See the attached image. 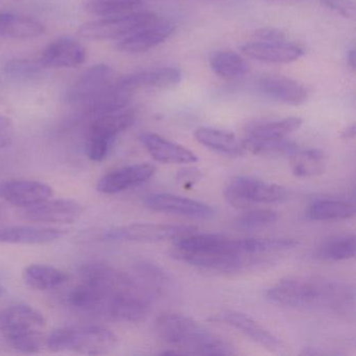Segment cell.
I'll use <instances>...</instances> for the list:
<instances>
[{
	"mask_svg": "<svg viewBox=\"0 0 356 356\" xmlns=\"http://www.w3.org/2000/svg\"><path fill=\"white\" fill-rule=\"evenodd\" d=\"M354 206L339 200H316L306 210V218L314 222L343 220L353 218Z\"/></svg>",
	"mask_w": 356,
	"mask_h": 356,
	"instance_id": "26",
	"label": "cell"
},
{
	"mask_svg": "<svg viewBox=\"0 0 356 356\" xmlns=\"http://www.w3.org/2000/svg\"><path fill=\"white\" fill-rule=\"evenodd\" d=\"M45 318L26 304H16L0 312V335L22 353H37L42 348Z\"/></svg>",
	"mask_w": 356,
	"mask_h": 356,
	"instance_id": "3",
	"label": "cell"
},
{
	"mask_svg": "<svg viewBox=\"0 0 356 356\" xmlns=\"http://www.w3.org/2000/svg\"><path fill=\"white\" fill-rule=\"evenodd\" d=\"M145 205L153 211L177 214L187 218H210L216 213L213 208L207 204L170 193L149 195L145 199Z\"/></svg>",
	"mask_w": 356,
	"mask_h": 356,
	"instance_id": "13",
	"label": "cell"
},
{
	"mask_svg": "<svg viewBox=\"0 0 356 356\" xmlns=\"http://www.w3.org/2000/svg\"><path fill=\"white\" fill-rule=\"evenodd\" d=\"M149 155L166 164H193L197 161V156L191 149L174 141L168 140L155 133L145 132L139 136Z\"/></svg>",
	"mask_w": 356,
	"mask_h": 356,
	"instance_id": "19",
	"label": "cell"
},
{
	"mask_svg": "<svg viewBox=\"0 0 356 356\" xmlns=\"http://www.w3.org/2000/svg\"><path fill=\"white\" fill-rule=\"evenodd\" d=\"M287 195L286 188L280 185L245 176L232 179L225 189L227 201L237 208H247L254 204L281 203Z\"/></svg>",
	"mask_w": 356,
	"mask_h": 356,
	"instance_id": "5",
	"label": "cell"
},
{
	"mask_svg": "<svg viewBox=\"0 0 356 356\" xmlns=\"http://www.w3.org/2000/svg\"><path fill=\"white\" fill-rule=\"evenodd\" d=\"M195 138L204 147L224 155L241 156L245 152L243 141L229 131L203 127L195 130Z\"/></svg>",
	"mask_w": 356,
	"mask_h": 356,
	"instance_id": "23",
	"label": "cell"
},
{
	"mask_svg": "<svg viewBox=\"0 0 356 356\" xmlns=\"http://www.w3.org/2000/svg\"><path fill=\"white\" fill-rule=\"evenodd\" d=\"M341 137L343 139H353L355 137V124L347 127L345 130L341 132Z\"/></svg>",
	"mask_w": 356,
	"mask_h": 356,
	"instance_id": "40",
	"label": "cell"
},
{
	"mask_svg": "<svg viewBox=\"0 0 356 356\" xmlns=\"http://www.w3.org/2000/svg\"><path fill=\"white\" fill-rule=\"evenodd\" d=\"M193 232H197L195 227L184 225L132 224L103 231L95 238L103 241L157 243L177 239Z\"/></svg>",
	"mask_w": 356,
	"mask_h": 356,
	"instance_id": "6",
	"label": "cell"
},
{
	"mask_svg": "<svg viewBox=\"0 0 356 356\" xmlns=\"http://www.w3.org/2000/svg\"><path fill=\"white\" fill-rule=\"evenodd\" d=\"M175 29L172 22L156 16L128 36L116 41V49L124 53H145L165 42L174 34Z\"/></svg>",
	"mask_w": 356,
	"mask_h": 356,
	"instance_id": "9",
	"label": "cell"
},
{
	"mask_svg": "<svg viewBox=\"0 0 356 356\" xmlns=\"http://www.w3.org/2000/svg\"><path fill=\"white\" fill-rule=\"evenodd\" d=\"M316 256L327 261H341L355 256V236L341 235L323 241L316 250Z\"/></svg>",
	"mask_w": 356,
	"mask_h": 356,
	"instance_id": "30",
	"label": "cell"
},
{
	"mask_svg": "<svg viewBox=\"0 0 356 356\" xmlns=\"http://www.w3.org/2000/svg\"><path fill=\"white\" fill-rule=\"evenodd\" d=\"M220 320L270 351L278 352L282 350L283 345L280 339L248 314L235 310H224L220 312Z\"/></svg>",
	"mask_w": 356,
	"mask_h": 356,
	"instance_id": "20",
	"label": "cell"
},
{
	"mask_svg": "<svg viewBox=\"0 0 356 356\" xmlns=\"http://www.w3.org/2000/svg\"><path fill=\"white\" fill-rule=\"evenodd\" d=\"M84 213L82 204L74 200H47L32 207L24 208L22 216L29 222L42 224H72Z\"/></svg>",
	"mask_w": 356,
	"mask_h": 356,
	"instance_id": "10",
	"label": "cell"
},
{
	"mask_svg": "<svg viewBox=\"0 0 356 356\" xmlns=\"http://www.w3.org/2000/svg\"><path fill=\"white\" fill-rule=\"evenodd\" d=\"M266 1H274V0H266Z\"/></svg>",
	"mask_w": 356,
	"mask_h": 356,
	"instance_id": "43",
	"label": "cell"
},
{
	"mask_svg": "<svg viewBox=\"0 0 356 356\" xmlns=\"http://www.w3.org/2000/svg\"><path fill=\"white\" fill-rule=\"evenodd\" d=\"M156 16L149 12L139 11L128 15L99 18L81 26L79 34L88 40L118 41L151 22Z\"/></svg>",
	"mask_w": 356,
	"mask_h": 356,
	"instance_id": "8",
	"label": "cell"
},
{
	"mask_svg": "<svg viewBox=\"0 0 356 356\" xmlns=\"http://www.w3.org/2000/svg\"><path fill=\"white\" fill-rule=\"evenodd\" d=\"M118 82L115 72L106 64H97L81 74L66 93V101L84 109L103 97Z\"/></svg>",
	"mask_w": 356,
	"mask_h": 356,
	"instance_id": "7",
	"label": "cell"
},
{
	"mask_svg": "<svg viewBox=\"0 0 356 356\" xmlns=\"http://www.w3.org/2000/svg\"><path fill=\"white\" fill-rule=\"evenodd\" d=\"M118 343V337L111 330L99 325L56 329L45 341L51 351H72L84 355L109 353Z\"/></svg>",
	"mask_w": 356,
	"mask_h": 356,
	"instance_id": "4",
	"label": "cell"
},
{
	"mask_svg": "<svg viewBox=\"0 0 356 356\" xmlns=\"http://www.w3.org/2000/svg\"><path fill=\"white\" fill-rule=\"evenodd\" d=\"M201 170L195 168H183L177 175V179H178L179 182L182 183L183 185H186V186L195 184V183L201 180Z\"/></svg>",
	"mask_w": 356,
	"mask_h": 356,
	"instance_id": "38",
	"label": "cell"
},
{
	"mask_svg": "<svg viewBox=\"0 0 356 356\" xmlns=\"http://www.w3.org/2000/svg\"><path fill=\"white\" fill-rule=\"evenodd\" d=\"M65 230L49 227L12 226L0 228V243L42 245L62 238Z\"/></svg>",
	"mask_w": 356,
	"mask_h": 356,
	"instance_id": "22",
	"label": "cell"
},
{
	"mask_svg": "<svg viewBox=\"0 0 356 356\" xmlns=\"http://www.w3.org/2000/svg\"><path fill=\"white\" fill-rule=\"evenodd\" d=\"M293 174L309 177L322 174L325 168V154L320 149H298L291 156Z\"/></svg>",
	"mask_w": 356,
	"mask_h": 356,
	"instance_id": "31",
	"label": "cell"
},
{
	"mask_svg": "<svg viewBox=\"0 0 356 356\" xmlns=\"http://www.w3.org/2000/svg\"><path fill=\"white\" fill-rule=\"evenodd\" d=\"M53 195V188L39 181L16 179L0 183V199L22 209L42 203Z\"/></svg>",
	"mask_w": 356,
	"mask_h": 356,
	"instance_id": "12",
	"label": "cell"
},
{
	"mask_svg": "<svg viewBox=\"0 0 356 356\" xmlns=\"http://www.w3.org/2000/svg\"><path fill=\"white\" fill-rule=\"evenodd\" d=\"M320 3L343 17L353 18L355 16V5L352 0H320Z\"/></svg>",
	"mask_w": 356,
	"mask_h": 356,
	"instance_id": "35",
	"label": "cell"
},
{
	"mask_svg": "<svg viewBox=\"0 0 356 356\" xmlns=\"http://www.w3.org/2000/svg\"><path fill=\"white\" fill-rule=\"evenodd\" d=\"M241 51L252 59L273 64L291 63L299 60L305 53L300 45L287 41H253L241 45Z\"/></svg>",
	"mask_w": 356,
	"mask_h": 356,
	"instance_id": "17",
	"label": "cell"
},
{
	"mask_svg": "<svg viewBox=\"0 0 356 356\" xmlns=\"http://www.w3.org/2000/svg\"><path fill=\"white\" fill-rule=\"evenodd\" d=\"M278 220L277 212L270 209H255L243 214L237 220V227L243 230H253L274 224Z\"/></svg>",
	"mask_w": 356,
	"mask_h": 356,
	"instance_id": "33",
	"label": "cell"
},
{
	"mask_svg": "<svg viewBox=\"0 0 356 356\" xmlns=\"http://www.w3.org/2000/svg\"><path fill=\"white\" fill-rule=\"evenodd\" d=\"M212 70L220 78L234 80L245 76L249 72L247 62L234 51H218L210 60Z\"/></svg>",
	"mask_w": 356,
	"mask_h": 356,
	"instance_id": "29",
	"label": "cell"
},
{
	"mask_svg": "<svg viewBox=\"0 0 356 356\" xmlns=\"http://www.w3.org/2000/svg\"><path fill=\"white\" fill-rule=\"evenodd\" d=\"M182 80V72L175 67H157L133 72L118 79L120 88L133 93L138 89L170 88L176 86Z\"/></svg>",
	"mask_w": 356,
	"mask_h": 356,
	"instance_id": "16",
	"label": "cell"
},
{
	"mask_svg": "<svg viewBox=\"0 0 356 356\" xmlns=\"http://www.w3.org/2000/svg\"><path fill=\"white\" fill-rule=\"evenodd\" d=\"M86 60V49L74 39L63 37L49 43L41 54L43 67L72 68L82 65Z\"/></svg>",
	"mask_w": 356,
	"mask_h": 356,
	"instance_id": "18",
	"label": "cell"
},
{
	"mask_svg": "<svg viewBox=\"0 0 356 356\" xmlns=\"http://www.w3.org/2000/svg\"><path fill=\"white\" fill-rule=\"evenodd\" d=\"M135 120L136 113L129 107L97 116L90 120L87 139L99 141L111 147L118 135L130 128Z\"/></svg>",
	"mask_w": 356,
	"mask_h": 356,
	"instance_id": "15",
	"label": "cell"
},
{
	"mask_svg": "<svg viewBox=\"0 0 356 356\" xmlns=\"http://www.w3.org/2000/svg\"><path fill=\"white\" fill-rule=\"evenodd\" d=\"M348 66L351 68L352 72H355L356 60H355V49H351L348 51L347 55Z\"/></svg>",
	"mask_w": 356,
	"mask_h": 356,
	"instance_id": "39",
	"label": "cell"
},
{
	"mask_svg": "<svg viewBox=\"0 0 356 356\" xmlns=\"http://www.w3.org/2000/svg\"><path fill=\"white\" fill-rule=\"evenodd\" d=\"M22 277L28 286L38 291L57 289L70 278L63 270L47 264H31L24 268Z\"/></svg>",
	"mask_w": 356,
	"mask_h": 356,
	"instance_id": "25",
	"label": "cell"
},
{
	"mask_svg": "<svg viewBox=\"0 0 356 356\" xmlns=\"http://www.w3.org/2000/svg\"><path fill=\"white\" fill-rule=\"evenodd\" d=\"M156 332L172 345L176 354L230 355L234 348L229 341L199 324L191 316L181 314H163L156 321Z\"/></svg>",
	"mask_w": 356,
	"mask_h": 356,
	"instance_id": "2",
	"label": "cell"
},
{
	"mask_svg": "<svg viewBox=\"0 0 356 356\" xmlns=\"http://www.w3.org/2000/svg\"><path fill=\"white\" fill-rule=\"evenodd\" d=\"M3 293H5V287L0 284V296H3Z\"/></svg>",
	"mask_w": 356,
	"mask_h": 356,
	"instance_id": "42",
	"label": "cell"
},
{
	"mask_svg": "<svg viewBox=\"0 0 356 356\" xmlns=\"http://www.w3.org/2000/svg\"><path fill=\"white\" fill-rule=\"evenodd\" d=\"M45 32L44 26L26 16L0 12V37L16 40L37 38Z\"/></svg>",
	"mask_w": 356,
	"mask_h": 356,
	"instance_id": "24",
	"label": "cell"
},
{
	"mask_svg": "<svg viewBox=\"0 0 356 356\" xmlns=\"http://www.w3.org/2000/svg\"><path fill=\"white\" fill-rule=\"evenodd\" d=\"M255 38L258 41L266 42H277V41H286V36L282 31L275 28H262L255 32Z\"/></svg>",
	"mask_w": 356,
	"mask_h": 356,
	"instance_id": "37",
	"label": "cell"
},
{
	"mask_svg": "<svg viewBox=\"0 0 356 356\" xmlns=\"http://www.w3.org/2000/svg\"><path fill=\"white\" fill-rule=\"evenodd\" d=\"M174 255L181 261L186 262L195 268L220 273L239 272L257 262L252 256L247 255L185 253H174Z\"/></svg>",
	"mask_w": 356,
	"mask_h": 356,
	"instance_id": "21",
	"label": "cell"
},
{
	"mask_svg": "<svg viewBox=\"0 0 356 356\" xmlns=\"http://www.w3.org/2000/svg\"><path fill=\"white\" fill-rule=\"evenodd\" d=\"M14 129L11 120L0 115V149L9 147L13 140Z\"/></svg>",
	"mask_w": 356,
	"mask_h": 356,
	"instance_id": "36",
	"label": "cell"
},
{
	"mask_svg": "<svg viewBox=\"0 0 356 356\" xmlns=\"http://www.w3.org/2000/svg\"><path fill=\"white\" fill-rule=\"evenodd\" d=\"M42 67L39 61L35 63L29 59H12L8 62L5 70L6 74L12 78L26 79L38 74Z\"/></svg>",
	"mask_w": 356,
	"mask_h": 356,
	"instance_id": "34",
	"label": "cell"
},
{
	"mask_svg": "<svg viewBox=\"0 0 356 356\" xmlns=\"http://www.w3.org/2000/svg\"><path fill=\"white\" fill-rule=\"evenodd\" d=\"M156 168L151 163H136L116 168L99 179L97 191L105 195H115L140 186L155 175Z\"/></svg>",
	"mask_w": 356,
	"mask_h": 356,
	"instance_id": "11",
	"label": "cell"
},
{
	"mask_svg": "<svg viewBox=\"0 0 356 356\" xmlns=\"http://www.w3.org/2000/svg\"><path fill=\"white\" fill-rule=\"evenodd\" d=\"M8 218H9V212H8L7 207H6L5 204L0 203V224L6 222Z\"/></svg>",
	"mask_w": 356,
	"mask_h": 356,
	"instance_id": "41",
	"label": "cell"
},
{
	"mask_svg": "<svg viewBox=\"0 0 356 356\" xmlns=\"http://www.w3.org/2000/svg\"><path fill=\"white\" fill-rule=\"evenodd\" d=\"M245 151L251 152L254 155L262 156H289L291 157L299 147L293 141L286 138L259 139L245 138L243 140Z\"/></svg>",
	"mask_w": 356,
	"mask_h": 356,
	"instance_id": "32",
	"label": "cell"
},
{
	"mask_svg": "<svg viewBox=\"0 0 356 356\" xmlns=\"http://www.w3.org/2000/svg\"><path fill=\"white\" fill-rule=\"evenodd\" d=\"M303 120L300 118H287L283 120L259 122L248 129L245 138L259 139V140L286 138L287 135L301 128Z\"/></svg>",
	"mask_w": 356,
	"mask_h": 356,
	"instance_id": "27",
	"label": "cell"
},
{
	"mask_svg": "<svg viewBox=\"0 0 356 356\" xmlns=\"http://www.w3.org/2000/svg\"><path fill=\"white\" fill-rule=\"evenodd\" d=\"M256 90L273 101L300 106L308 99V91L297 81L282 76H264L256 83Z\"/></svg>",
	"mask_w": 356,
	"mask_h": 356,
	"instance_id": "14",
	"label": "cell"
},
{
	"mask_svg": "<svg viewBox=\"0 0 356 356\" xmlns=\"http://www.w3.org/2000/svg\"><path fill=\"white\" fill-rule=\"evenodd\" d=\"M85 8L99 18L115 17L143 11V0H88Z\"/></svg>",
	"mask_w": 356,
	"mask_h": 356,
	"instance_id": "28",
	"label": "cell"
},
{
	"mask_svg": "<svg viewBox=\"0 0 356 356\" xmlns=\"http://www.w3.org/2000/svg\"><path fill=\"white\" fill-rule=\"evenodd\" d=\"M268 301L293 308H324L341 312L353 304L348 285L322 278L295 277L281 280L266 291Z\"/></svg>",
	"mask_w": 356,
	"mask_h": 356,
	"instance_id": "1",
	"label": "cell"
}]
</instances>
